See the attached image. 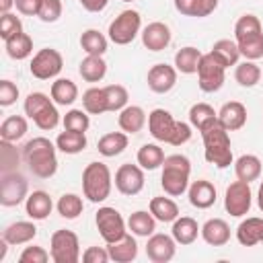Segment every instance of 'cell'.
I'll return each mask as SVG.
<instances>
[{"instance_id":"6da1fadb","label":"cell","mask_w":263,"mask_h":263,"mask_svg":"<svg viewBox=\"0 0 263 263\" xmlns=\"http://www.w3.org/2000/svg\"><path fill=\"white\" fill-rule=\"evenodd\" d=\"M58 146L49 142L43 136H37L29 140L23 146V160L29 166V171L39 177V179H49L58 171V156H55Z\"/></svg>"},{"instance_id":"7a4b0ae2","label":"cell","mask_w":263,"mask_h":263,"mask_svg":"<svg viewBox=\"0 0 263 263\" xmlns=\"http://www.w3.org/2000/svg\"><path fill=\"white\" fill-rule=\"evenodd\" d=\"M201 140H203V156L210 164L218 168H226L232 164L230 136H228V129L218 119L201 129Z\"/></svg>"},{"instance_id":"3957f363","label":"cell","mask_w":263,"mask_h":263,"mask_svg":"<svg viewBox=\"0 0 263 263\" xmlns=\"http://www.w3.org/2000/svg\"><path fill=\"white\" fill-rule=\"evenodd\" d=\"M189 175H191V162L185 154H171L162 162V175L160 185L166 195L179 197L189 189Z\"/></svg>"},{"instance_id":"277c9868","label":"cell","mask_w":263,"mask_h":263,"mask_svg":"<svg viewBox=\"0 0 263 263\" xmlns=\"http://www.w3.org/2000/svg\"><path fill=\"white\" fill-rule=\"evenodd\" d=\"M113 187L111 171L105 162H88L82 171V193L88 201L101 203L109 197Z\"/></svg>"},{"instance_id":"5b68a950","label":"cell","mask_w":263,"mask_h":263,"mask_svg":"<svg viewBox=\"0 0 263 263\" xmlns=\"http://www.w3.org/2000/svg\"><path fill=\"white\" fill-rule=\"evenodd\" d=\"M140 29H142V16L138 10H121L109 25V39L115 43V45H127L132 43L138 35H140Z\"/></svg>"},{"instance_id":"8992f818","label":"cell","mask_w":263,"mask_h":263,"mask_svg":"<svg viewBox=\"0 0 263 263\" xmlns=\"http://www.w3.org/2000/svg\"><path fill=\"white\" fill-rule=\"evenodd\" d=\"M49 255L53 263H78L80 259V242L72 230H55L49 240Z\"/></svg>"},{"instance_id":"52a82bcc","label":"cell","mask_w":263,"mask_h":263,"mask_svg":"<svg viewBox=\"0 0 263 263\" xmlns=\"http://www.w3.org/2000/svg\"><path fill=\"white\" fill-rule=\"evenodd\" d=\"M27 193H29V183H27L25 175H21L18 171L2 173V177H0V203L4 208L18 205L21 201L27 199Z\"/></svg>"},{"instance_id":"ba28073f","label":"cell","mask_w":263,"mask_h":263,"mask_svg":"<svg viewBox=\"0 0 263 263\" xmlns=\"http://www.w3.org/2000/svg\"><path fill=\"white\" fill-rule=\"evenodd\" d=\"M64 68V58L58 49L53 47H43L39 49L33 60H31V74L37 78V80H49V78H55Z\"/></svg>"},{"instance_id":"9c48e42d","label":"cell","mask_w":263,"mask_h":263,"mask_svg":"<svg viewBox=\"0 0 263 263\" xmlns=\"http://www.w3.org/2000/svg\"><path fill=\"white\" fill-rule=\"evenodd\" d=\"M95 224H97V230L105 242H115L127 232L123 216L115 208H109V205L99 208V212L95 216Z\"/></svg>"},{"instance_id":"30bf717a","label":"cell","mask_w":263,"mask_h":263,"mask_svg":"<svg viewBox=\"0 0 263 263\" xmlns=\"http://www.w3.org/2000/svg\"><path fill=\"white\" fill-rule=\"evenodd\" d=\"M224 72L226 68L212 55V53H203L197 66V84L203 92H216L222 88L224 84Z\"/></svg>"},{"instance_id":"8fae6325","label":"cell","mask_w":263,"mask_h":263,"mask_svg":"<svg viewBox=\"0 0 263 263\" xmlns=\"http://www.w3.org/2000/svg\"><path fill=\"white\" fill-rule=\"evenodd\" d=\"M251 203H253V191H251V185L247 181H234L226 187V195H224V210L234 216V218H240L245 214H249L251 210Z\"/></svg>"},{"instance_id":"7c38bea8","label":"cell","mask_w":263,"mask_h":263,"mask_svg":"<svg viewBox=\"0 0 263 263\" xmlns=\"http://www.w3.org/2000/svg\"><path fill=\"white\" fill-rule=\"evenodd\" d=\"M115 187L123 195H138L144 189V168L132 162L121 164L115 171Z\"/></svg>"},{"instance_id":"4fadbf2b","label":"cell","mask_w":263,"mask_h":263,"mask_svg":"<svg viewBox=\"0 0 263 263\" xmlns=\"http://www.w3.org/2000/svg\"><path fill=\"white\" fill-rule=\"evenodd\" d=\"M175 129H177V121L166 109L158 107V109H152L148 113V132L154 140L171 144V138H173Z\"/></svg>"},{"instance_id":"5bb4252c","label":"cell","mask_w":263,"mask_h":263,"mask_svg":"<svg viewBox=\"0 0 263 263\" xmlns=\"http://www.w3.org/2000/svg\"><path fill=\"white\" fill-rule=\"evenodd\" d=\"M177 251V240L168 234H150L148 242H146V255L152 263H166L175 257Z\"/></svg>"},{"instance_id":"9a60e30c","label":"cell","mask_w":263,"mask_h":263,"mask_svg":"<svg viewBox=\"0 0 263 263\" xmlns=\"http://www.w3.org/2000/svg\"><path fill=\"white\" fill-rule=\"evenodd\" d=\"M146 82H148V88L152 92L164 95V92H168L177 84V68L168 66V64H154L148 70Z\"/></svg>"},{"instance_id":"2e32d148","label":"cell","mask_w":263,"mask_h":263,"mask_svg":"<svg viewBox=\"0 0 263 263\" xmlns=\"http://www.w3.org/2000/svg\"><path fill=\"white\" fill-rule=\"evenodd\" d=\"M140 35H142L144 47L150 49V51H162V49H166L168 43H171V39H173L168 25H164L160 21H154V23L146 25Z\"/></svg>"},{"instance_id":"e0dca14e","label":"cell","mask_w":263,"mask_h":263,"mask_svg":"<svg viewBox=\"0 0 263 263\" xmlns=\"http://www.w3.org/2000/svg\"><path fill=\"white\" fill-rule=\"evenodd\" d=\"M218 121L228 129L236 132L247 123V107L240 101H228L218 111Z\"/></svg>"},{"instance_id":"ac0fdd59","label":"cell","mask_w":263,"mask_h":263,"mask_svg":"<svg viewBox=\"0 0 263 263\" xmlns=\"http://www.w3.org/2000/svg\"><path fill=\"white\" fill-rule=\"evenodd\" d=\"M187 197H189V203L197 210H208L216 203V187L205 181V179H199V181H193L187 189Z\"/></svg>"},{"instance_id":"d6986e66","label":"cell","mask_w":263,"mask_h":263,"mask_svg":"<svg viewBox=\"0 0 263 263\" xmlns=\"http://www.w3.org/2000/svg\"><path fill=\"white\" fill-rule=\"evenodd\" d=\"M53 210V201L49 197L47 191H33L27 195L25 199V214L31 218V220H45Z\"/></svg>"},{"instance_id":"ffe728a7","label":"cell","mask_w":263,"mask_h":263,"mask_svg":"<svg viewBox=\"0 0 263 263\" xmlns=\"http://www.w3.org/2000/svg\"><path fill=\"white\" fill-rule=\"evenodd\" d=\"M201 238L212 247H224L230 240V226L222 218H210L201 226Z\"/></svg>"},{"instance_id":"44dd1931","label":"cell","mask_w":263,"mask_h":263,"mask_svg":"<svg viewBox=\"0 0 263 263\" xmlns=\"http://www.w3.org/2000/svg\"><path fill=\"white\" fill-rule=\"evenodd\" d=\"M107 251H109V257L111 261L115 263H129L138 257V242L132 234H123L119 240L115 242H107Z\"/></svg>"},{"instance_id":"7402d4cb","label":"cell","mask_w":263,"mask_h":263,"mask_svg":"<svg viewBox=\"0 0 263 263\" xmlns=\"http://www.w3.org/2000/svg\"><path fill=\"white\" fill-rule=\"evenodd\" d=\"M236 238L242 247H255L263 242V218H247L236 228Z\"/></svg>"},{"instance_id":"603a6c76","label":"cell","mask_w":263,"mask_h":263,"mask_svg":"<svg viewBox=\"0 0 263 263\" xmlns=\"http://www.w3.org/2000/svg\"><path fill=\"white\" fill-rule=\"evenodd\" d=\"M37 236V228L33 222H27V220H18V222H12L4 228L2 232V238L8 240V245H27L31 242L33 238Z\"/></svg>"},{"instance_id":"cb8c5ba5","label":"cell","mask_w":263,"mask_h":263,"mask_svg":"<svg viewBox=\"0 0 263 263\" xmlns=\"http://www.w3.org/2000/svg\"><path fill=\"white\" fill-rule=\"evenodd\" d=\"M117 123H119L121 132H125V134H138L146 125V113L138 105H127V107H123L119 111Z\"/></svg>"},{"instance_id":"d4e9b609","label":"cell","mask_w":263,"mask_h":263,"mask_svg":"<svg viewBox=\"0 0 263 263\" xmlns=\"http://www.w3.org/2000/svg\"><path fill=\"white\" fill-rule=\"evenodd\" d=\"M199 232H201V228L197 226V222L191 216L177 218L173 222V228H171V234L177 240V245H191V242H195Z\"/></svg>"},{"instance_id":"484cf974","label":"cell","mask_w":263,"mask_h":263,"mask_svg":"<svg viewBox=\"0 0 263 263\" xmlns=\"http://www.w3.org/2000/svg\"><path fill=\"white\" fill-rule=\"evenodd\" d=\"M210 53L224 66V68H230V66H236L238 64V58H240V49H238V43L232 41V39H218Z\"/></svg>"},{"instance_id":"4316f807","label":"cell","mask_w":263,"mask_h":263,"mask_svg":"<svg viewBox=\"0 0 263 263\" xmlns=\"http://www.w3.org/2000/svg\"><path fill=\"white\" fill-rule=\"evenodd\" d=\"M234 173L238 181H257L261 177V160L255 154H242L234 160Z\"/></svg>"},{"instance_id":"83f0119b","label":"cell","mask_w":263,"mask_h":263,"mask_svg":"<svg viewBox=\"0 0 263 263\" xmlns=\"http://www.w3.org/2000/svg\"><path fill=\"white\" fill-rule=\"evenodd\" d=\"M127 142L129 140H127V134L125 132H109V134H105L97 142V150H99V154L111 158V156L121 154L127 148Z\"/></svg>"},{"instance_id":"f1b7e54d","label":"cell","mask_w":263,"mask_h":263,"mask_svg":"<svg viewBox=\"0 0 263 263\" xmlns=\"http://www.w3.org/2000/svg\"><path fill=\"white\" fill-rule=\"evenodd\" d=\"M156 218L152 216V212H146V210H138V212H134L129 218H127V228L132 230V234H136V236H150V234H154V230H156Z\"/></svg>"},{"instance_id":"f546056e","label":"cell","mask_w":263,"mask_h":263,"mask_svg":"<svg viewBox=\"0 0 263 263\" xmlns=\"http://www.w3.org/2000/svg\"><path fill=\"white\" fill-rule=\"evenodd\" d=\"M201 55H203V53H201L197 47H193V45L181 47V49L175 53V68H177V72H181V74H195Z\"/></svg>"},{"instance_id":"4dcf8cb0","label":"cell","mask_w":263,"mask_h":263,"mask_svg":"<svg viewBox=\"0 0 263 263\" xmlns=\"http://www.w3.org/2000/svg\"><path fill=\"white\" fill-rule=\"evenodd\" d=\"M78 72H80L82 80H86V82H101L107 74V64H105L103 55H86L80 62Z\"/></svg>"},{"instance_id":"1f68e13d","label":"cell","mask_w":263,"mask_h":263,"mask_svg":"<svg viewBox=\"0 0 263 263\" xmlns=\"http://www.w3.org/2000/svg\"><path fill=\"white\" fill-rule=\"evenodd\" d=\"M150 212L158 222H175L179 218V205L175 203V199L158 195L150 199Z\"/></svg>"},{"instance_id":"d6a6232c","label":"cell","mask_w":263,"mask_h":263,"mask_svg":"<svg viewBox=\"0 0 263 263\" xmlns=\"http://www.w3.org/2000/svg\"><path fill=\"white\" fill-rule=\"evenodd\" d=\"M51 99L55 105H72L78 99V86L70 78H58L51 82Z\"/></svg>"},{"instance_id":"836d02e7","label":"cell","mask_w":263,"mask_h":263,"mask_svg":"<svg viewBox=\"0 0 263 263\" xmlns=\"http://www.w3.org/2000/svg\"><path fill=\"white\" fill-rule=\"evenodd\" d=\"M82 107L86 113L90 115H101L107 113V95H105V86H90L88 90H84L82 95Z\"/></svg>"},{"instance_id":"e575fe53","label":"cell","mask_w":263,"mask_h":263,"mask_svg":"<svg viewBox=\"0 0 263 263\" xmlns=\"http://www.w3.org/2000/svg\"><path fill=\"white\" fill-rule=\"evenodd\" d=\"M55 146L60 152L64 154H78L86 148V136L82 132H70L64 129L58 138H55Z\"/></svg>"},{"instance_id":"d590c367","label":"cell","mask_w":263,"mask_h":263,"mask_svg":"<svg viewBox=\"0 0 263 263\" xmlns=\"http://www.w3.org/2000/svg\"><path fill=\"white\" fill-rule=\"evenodd\" d=\"M138 164L144 168V171H154L158 166H162L164 162V150L158 146V144H144L140 150H138Z\"/></svg>"},{"instance_id":"8d00e7d4","label":"cell","mask_w":263,"mask_h":263,"mask_svg":"<svg viewBox=\"0 0 263 263\" xmlns=\"http://www.w3.org/2000/svg\"><path fill=\"white\" fill-rule=\"evenodd\" d=\"M107 37L97 29H86L80 35V47L86 51V55H103L107 51Z\"/></svg>"},{"instance_id":"74e56055","label":"cell","mask_w":263,"mask_h":263,"mask_svg":"<svg viewBox=\"0 0 263 263\" xmlns=\"http://www.w3.org/2000/svg\"><path fill=\"white\" fill-rule=\"evenodd\" d=\"M6 53L12 60H27L33 53V39L27 33H18L14 37H10L8 41H4Z\"/></svg>"},{"instance_id":"f35d334b","label":"cell","mask_w":263,"mask_h":263,"mask_svg":"<svg viewBox=\"0 0 263 263\" xmlns=\"http://www.w3.org/2000/svg\"><path fill=\"white\" fill-rule=\"evenodd\" d=\"M27 134V119L23 115H10L0 125V140L18 142Z\"/></svg>"},{"instance_id":"ab89813d","label":"cell","mask_w":263,"mask_h":263,"mask_svg":"<svg viewBox=\"0 0 263 263\" xmlns=\"http://www.w3.org/2000/svg\"><path fill=\"white\" fill-rule=\"evenodd\" d=\"M234 80L245 86V88H251L255 84H259L261 80V68L253 62V60H245L240 64H236V70H234Z\"/></svg>"},{"instance_id":"60d3db41","label":"cell","mask_w":263,"mask_h":263,"mask_svg":"<svg viewBox=\"0 0 263 263\" xmlns=\"http://www.w3.org/2000/svg\"><path fill=\"white\" fill-rule=\"evenodd\" d=\"M218 119V113L214 111V107L212 105H208V103H195V105H191V109H189V123L197 129V132H201L203 127H208L212 121H216Z\"/></svg>"},{"instance_id":"b9f144b4","label":"cell","mask_w":263,"mask_h":263,"mask_svg":"<svg viewBox=\"0 0 263 263\" xmlns=\"http://www.w3.org/2000/svg\"><path fill=\"white\" fill-rule=\"evenodd\" d=\"M55 208H58V214H60L62 218H66V220H76V218L82 214L84 203H82V197H80V195H76V193H64V195L58 199Z\"/></svg>"},{"instance_id":"7bdbcfd3","label":"cell","mask_w":263,"mask_h":263,"mask_svg":"<svg viewBox=\"0 0 263 263\" xmlns=\"http://www.w3.org/2000/svg\"><path fill=\"white\" fill-rule=\"evenodd\" d=\"M259 33H263V27H261L259 16H255V14H242L234 23V41H242V39L259 35Z\"/></svg>"},{"instance_id":"ee69618b","label":"cell","mask_w":263,"mask_h":263,"mask_svg":"<svg viewBox=\"0 0 263 263\" xmlns=\"http://www.w3.org/2000/svg\"><path fill=\"white\" fill-rule=\"evenodd\" d=\"M105 95H107V107L109 111H121L123 107H127V88L121 84H107L105 86Z\"/></svg>"},{"instance_id":"f6af8a7d","label":"cell","mask_w":263,"mask_h":263,"mask_svg":"<svg viewBox=\"0 0 263 263\" xmlns=\"http://www.w3.org/2000/svg\"><path fill=\"white\" fill-rule=\"evenodd\" d=\"M238 43V49H240V55L245 60H259L263 58V33L259 35H253V37H247L242 41H236Z\"/></svg>"},{"instance_id":"bcb514c9","label":"cell","mask_w":263,"mask_h":263,"mask_svg":"<svg viewBox=\"0 0 263 263\" xmlns=\"http://www.w3.org/2000/svg\"><path fill=\"white\" fill-rule=\"evenodd\" d=\"M62 123H64V129L82 132V134H84V132L88 129V125H90V119H88V113H86V111H82V109H70V111L64 115Z\"/></svg>"},{"instance_id":"7dc6e473","label":"cell","mask_w":263,"mask_h":263,"mask_svg":"<svg viewBox=\"0 0 263 263\" xmlns=\"http://www.w3.org/2000/svg\"><path fill=\"white\" fill-rule=\"evenodd\" d=\"M51 103H53V99H49L45 92H29L27 99H25V105H23L25 107V115L29 119H33L39 111H43Z\"/></svg>"},{"instance_id":"c3c4849f","label":"cell","mask_w":263,"mask_h":263,"mask_svg":"<svg viewBox=\"0 0 263 263\" xmlns=\"http://www.w3.org/2000/svg\"><path fill=\"white\" fill-rule=\"evenodd\" d=\"M33 123H35L39 129H45V132L55 129L58 123H60V113H58L55 105L51 103V105H47L43 111H39V113L33 117Z\"/></svg>"},{"instance_id":"681fc988","label":"cell","mask_w":263,"mask_h":263,"mask_svg":"<svg viewBox=\"0 0 263 263\" xmlns=\"http://www.w3.org/2000/svg\"><path fill=\"white\" fill-rule=\"evenodd\" d=\"M16 164H18L16 148L12 146V142L0 140V171H2V173L16 171Z\"/></svg>"},{"instance_id":"f907efd6","label":"cell","mask_w":263,"mask_h":263,"mask_svg":"<svg viewBox=\"0 0 263 263\" xmlns=\"http://www.w3.org/2000/svg\"><path fill=\"white\" fill-rule=\"evenodd\" d=\"M18 33H23V23H21V18H18L16 14H12V12L2 14V18H0V37H2L4 41H8L10 37H14V35H18Z\"/></svg>"},{"instance_id":"816d5d0a","label":"cell","mask_w":263,"mask_h":263,"mask_svg":"<svg viewBox=\"0 0 263 263\" xmlns=\"http://www.w3.org/2000/svg\"><path fill=\"white\" fill-rule=\"evenodd\" d=\"M37 16L43 23H55L62 16V2L60 0H41Z\"/></svg>"},{"instance_id":"f5cc1de1","label":"cell","mask_w":263,"mask_h":263,"mask_svg":"<svg viewBox=\"0 0 263 263\" xmlns=\"http://www.w3.org/2000/svg\"><path fill=\"white\" fill-rule=\"evenodd\" d=\"M49 257L51 255L43 247L31 245V247H25V251L18 255V263H47Z\"/></svg>"},{"instance_id":"db71d44e","label":"cell","mask_w":263,"mask_h":263,"mask_svg":"<svg viewBox=\"0 0 263 263\" xmlns=\"http://www.w3.org/2000/svg\"><path fill=\"white\" fill-rule=\"evenodd\" d=\"M18 99V86L12 80H0V105L10 107Z\"/></svg>"},{"instance_id":"11a10c76","label":"cell","mask_w":263,"mask_h":263,"mask_svg":"<svg viewBox=\"0 0 263 263\" xmlns=\"http://www.w3.org/2000/svg\"><path fill=\"white\" fill-rule=\"evenodd\" d=\"M111 257H109V251L103 249V247H88L84 253H82V261L84 263H107Z\"/></svg>"},{"instance_id":"9f6ffc18","label":"cell","mask_w":263,"mask_h":263,"mask_svg":"<svg viewBox=\"0 0 263 263\" xmlns=\"http://www.w3.org/2000/svg\"><path fill=\"white\" fill-rule=\"evenodd\" d=\"M191 140V125L189 123H183V121H177V129L171 138V146H183Z\"/></svg>"},{"instance_id":"6f0895ef","label":"cell","mask_w":263,"mask_h":263,"mask_svg":"<svg viewBox=\"0 0 263 263\" xmlns=\"http://www.w3.org/2000/svg\"><path fill=\"white\" fill-rule=\"evenodd\" d=\"M14 6L25 16H37L39 6H41V0H14Z\"/></svg>"},{"instance_id":"680465c9","label":"cell","mask_w":263,"mask_h":263,"mask_svg":"<svg viewBox=\"0 0 263 263\" xmlns=\"http://www.w3.org/2000/svg\"><path fill=\"white\" fill-rule=\"evenodd\" d=\"M177 12H181L183 16H195L197 14V2L199 0H173Z\"/></svg>"},{"instance_id":"91938a15","label":"cell","mask_w":263,"mask_h":263,"mask_svg":"<svg viewBox=\"0 0 263 263\" xmlns=\"http://www.w3.org/2000/svg\"><path fill=\"white\" fill-rule=\"evenodd\" d=\"M78 2H80L82 8L88 10V12H101V10H105L107 4H109V0H78Z\"/></svg>"},{"instance_id":"94428289","label":"cell","mask_w":263,"mask_h":263,"mask_svg":"<svg viewBox=\"0 0 263 263\" xmlns=\"http://www.w3.org/2000/svg\"><path fill=\"white\" fill-rule=\"evenodd\" d=\"M12 6H14V0H0V12H2V14L10 12Z\"/></svg>"},{"instance_id":"6125c7cd","label":"cell","mask_w":263,"mask_h":263,"mask_svg":"<svg viewBox=\"0 0 263 263\" xmlns=\"http://www.w3.org/2000/svg\"><path fill=\"white\" fill-rule=\"evenodd\" d=\"M257 205H259V210L263 212V181H261V185H259V191H257Z\"/></svg>"},{"instance_id":"be15d7a7","label":"cell","mask_w":263,"mask_h":263,"mask_svg":"<svg viewBox=\"0 0 263 263\" xmlns=\"http://www.w3.org/2000/svg\"><path fill=\"white\" fill-rule=\"evenodd\" d=\"M121 2H134V0H121Z\"/></svg>"}]
</instances>
